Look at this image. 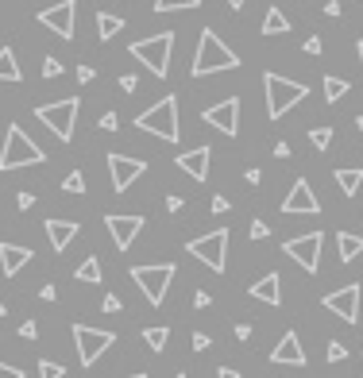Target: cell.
<instances>
[{
    "mask_svg": "<svg viewBox=\"0 0 363 378\" xmlns=\"http://www.w3.org/2000/svg\"><path fill=\"white\" fill-rule=\"evenodd\" d=\"M282 212H290V217H317L321 212V201H317V193H313V185L305 182V178H298L294 189L286 193Z\"/></svg>",
    "mask_w": 363,
    "mask_h": 378,
    "instance_id": "16",
    "label": "cell"
},
{
    "mask_svg": "<svg viewBox=\"0 0 363 378\" xmlns=\"http://www.w3.org/2000/svg\"><path fill=\"white\" fill-rule=\"evenodd\" d=\"M228 8H232V12H244V8H247V0H228Z\"/></svg>",
    "mask_w": 363,
    "mask_h": 378,
    "instance_id": "54",
    "label": "cell"
},
{
    "mask_svg": "<svg viewBox=\"0 0 363 378\" xmlns=\"http://www.w3.org/2000/svg\"><path fill=\"white\" fill-rule=\"evenodd\" d=\"M182 8H201V0H155V12H182Z\"/></svg>",
    "mask_w": 363,
    "mask_h": 378,
    "instance_id": "30",
    "label": "cell"
},
{
    "mask_svg": "<svg viewBox=\"0 0 363 378\" xmlns=\"http://www.w3.org/2000/svg\"><path fill=\"white\" fill-rule=\"evenodd\" d=\"M209 162H213V151L209 147H194V151H182L174 159V166L182 170V174H189L194 182H205L209 178Z\"/></svg>",
    "mask_w": 363,
    "mask_h": 378,
    "instance_id": "17",
    "label": "cell"
},
{
    "mask_svg": "<svg viewBox=\"0 0 363 378\" xmlns=\"http://www.w3.org/2000/svg\"><path fill=\"white\" fill-rule=\"evenodd\" d=\"M325 309H328V313H336L340 320H348V324H356V320H359V282L333 290L325 298Z\"/></svg>",
    "mask_w": 363,
    "mask_h": 378,
    "instance_id": "15",
    "label": "cell"
},
{
    "mask_svg": "<svg viewBox=\"0 0 363 378\" xmlns=\"http://www.w3.org/2000/svg\"><path fill=\"white\" fill-rule=\"evenodd\" d=\"M136 85H139L136 73H124V78H120V89H124V93H136Z\"/></svg>",
    "mask_w": 363,
    "mask_h": 378,
    "instance_id": "39",
    "label": "cell"
},
{
    "mask_svg": "<svg viewBox=\"0 0 363 378\" xmlns=\"http://www.w3.org/2000/svg\"><path fill=\"white\" fill-rule=\"evenodd\" d=\"M201 120H205L209 128H217L220 135L232 139L236 131H240V97H225V101L209 104V109L201 112Z\"/></svg>",
    "mask_w": 363,
    "mask_h": 378,
    "instance_id": "11",
    "label": "cell"
},
{
    "mask_svg": "<svg viewBox=\"0 0 363 378\" xmlns=\"http://www.w3.org/2000/svg\"><path fill=\"white\" fill-rule=\"evenodd\" d=\"M66 367L54 363V359H39V378H62Z\"/></svg>",
    "mask_w": 363,
    "mask_h": 378,
    "instance_id": "32",
    "label": "cell"
},
{
    "mask_svg": "<svg viewBox=\"0 0 363 378\" xmlns=\"http://www.w3.org/2000/svg\"><path fill=\"white\" fill-rule=\"evenodd\" d=\"M344 359H348V348H344V343H328V363H344Z\"/></svg>",
    "mask_w": 363,
    "mask_h": 378,
    "instance_id": "35",
    "label": "cell"
},
{
    "mask_svg": "<svg viewBox=\"0 0 363 378\" xmlns=\"http://www.w3.org/2000/svg\"><path fill=\"white\" fill-rule=\"evenodd\" d=\"M128 274L136 278V286L143 290V298L159 309L162 301H167L170 282H174V262H139V267L128 270Z\"/></svg>",
    "mask_w": 363,
    "mask_h": 378,
    "instance_id": "6",
    "label": "cell"
},
{
    "mask_svg": "<svg viewBox=\"0 0 363 378\" xmlns=\"http://www.w3.org/2000/svg\"><path fill=\"white\" fill-rule=\"evenodd\" d=\"M213 209H217V212H228V197H213Z\"/></svg>",
    "mask_w": 363,
    "mask_h": 378,
    "instance_id": "53",
    "label": "cell"
},
{
    "mask_svg": "<svg viewBox=\"0 0 363 378\" xmlns=\"http://www.w3.org/2000/svg\"><path fill=\"white\" fill-rule=\"evenodd\" d=\"M136 128L139 131H151V135L167 139V143H178V135H182V128H178V97L167 93L159 104L143 109L136 116Z\"/></svg>",
    "mask_w": 363,
    "mask_h": 378,
    "instance_id": "4",
    "label": "cell"
},
{
    "mask_svg": "<svg viewBox=\"0 0 363 378\" xmlns=\"http://www.w3.org/2000/svg\"><path fill=\"white\" fill-rule=\"evenodd\" d=\"M117 343V332L109 328H89V324H73V348H78V359L81 367H93L105 351Z\"/></svg>",
    "mask_w": 363,
    "mask_h": 378,
    "instance_id": "8",
    "label": "cell"
},
{
    "mask_svg": "<svg viewBox=\"0 0 363 378\" xmlns=\"http://www.w3.org/2000/svg\"><path fill=\"white\" fill-rule=\"evenodd\" d=\"M101 309H105V313H120V309H124V301L117 298V293H105V301H101Z\"/></svg>",
    "mask_w": 363,
    "mask_h": 378,
    "instance_id": "36",
    "label": "cell"
},
{
    "mask_svg": "<svg viewBox=\"0 0 363 378\" xmlns=\"http://www.w3.org/2000/svg\"><path fill=\"white\" fill-rule=\"evenodd\" d=\"M267 236H270V228L263 224V220H255V224H251V240H267Z\"/></svg>",
    "mask_w": 363,
    "mask_h": 378,
    "instance_id": "42",
    "label": "cell"
},
{
    "mask_svg": "<svg viewBox=\"0 0 363 378\" xmlns=\"http://www.w3.org/2000/svg\"><path fill=\"white\" fill-rule=\"evenodd\" d=\"M43 78H47V81H51V78H62V62L47 54V59H43Z\"/></svg>",
    "mask_w": 363,
    "mask_h": 378,
    "instance_id": "34",
    "label": "cell"
},
{
    "mask_svg": "<svg viewBox=\"0 0 363 378\" xmlns=\"http://www.w3.org/2000/svg\"><path fill=\"white\" fill-rule=\"evenodd\" d=\"M213 305V301H209V293H205V290H197L194 293V309H209Z\"/></svg>",
    "mask_w": 363,
    "mask_h": 378,
    "instance_id": "43",
    "label": "cell"
},
{
    "mask_svg": "<svg viewBox=\"0 0 363 378\" xmlns=\"http://www.w3.org/2000/svg\"><path fill=\"white\" fill-rule=\"evenodd\" d=\"M290 31V20H286L278 8H270L267 16H263V35H286Z\"/></svg>",
    "mask_w": 363,
    "mask_h": 378,
    "instance_id": "27",
    "label": "cell"
},
{
    "mask_svg": "<svg viewBox=\"0 0 363 378\" xmlns=\"http://www.w3.org/2000/svg\"><path fill=\"white\" fill-rule=\"evenodd\" d=\"M167 209H170V212H182V209H186V201H182L178 193H170V197H167Z\"/></svg>",
    "mask_w": 363,
    "mask_h": 378,
    "instance_id": "45",
    "label": "cell"
},
{
    "mask_svg": "<svg viewBox=\"0 0 363 378\" xmlns=\"http://www.w3.org/2000/svg\"><path fill=\"white\" fill-rule=\"evenodd\" d=\"M340 12H344V8H340V0H328V4H325V16H333V20H336Z\"/></svg>",
    "mask_w": 363,
    "mask_h": 378,
    "instance_id": "49",
    "label": "cell"
},
{
    "mask_svg": "<svg viewBox=\"0 0 363 378\" xmlns=\"http://www.w3.org/2000/svg\"><path fill=\"white\" fill-rule=\"evenodd\" d=\"M356 51H359V62H363V39H359V43H356Z\"/></svg>",
    "mask_w": 363,
    "mask_h": 378,
    "instance_id": "55",
    "label": "cell"
},
{
    "mask_svg": "<svg viewBox=\"0 0 363 378\" xmlns=\"http://www.w3.org/2000/svg\"><path fill=\"white\" fill-rule=\"evenodd\" d=\"M217 378H240V371H236V367H220Z\"/></svg>",
    "mask_w": 363,
    "mask_h": 378,
    "instance_id": "51",
    "label": "cell"
},
{
    "mask_svg": "<svg viewBox=\"0 0 363 378\" xmlns=\"http://www.w3.org/2000/svg\"><path fill=\"white\" fill-rule=\"evenodd\" d=\"M39 298H43V301H54V298H59V290H54V286H43V290H39Z\"/></svg>",
    "mask_w": 363,
    "mask_h": 378,
    "instance_id": "50",
    "label": "cell"
},
{
    "mask_svg": "<svg viewBox=\"0 0 363 378\" xmlns=\"http://www.w3.org/2000/svg\"><path fill=\"white\" fill-rule=\"evenodd\" d=\"M205 348H209V336H205V332H194V351H205Z\"/></svg>",
    "mask_w": 363,
    "mask_h": 378,
    "instance_id": "48",
    "label": "cell"
},
{
    "mask_svg": "<svg viewBox=\"0 0 363 378\" xmlns=\"http://www.w3.org/2000/svg\"><path fill=\"white\" fill-rule=\"evenodd\" d=\"M31 259H35V251H31V248H20V243H0V274H4V278H16Z\"/></svg>",
    "mask_w": 363,
    "mask_h": 378,
    "instance_id": "19",
    "label": "cell"
},
{
    "mask_svg": "<svg viewBox=\"0 0 363 378\" xmlns=\"http://www.w3.org/2000/svg\"><path fill=\"white\" fill-rule=\"evenodd\" d=\"M124 28H128V23H124L120 16H112V12H97V39H101V43L117 39Z\"/></svg>",
    "mask_w": 363,
    "mask_h": 378,
    "instance_id": "23",
    "label": "cell"
},
{
    "mask_svg": "<svg viewBox=\"0 0 363 378\" xmlns=\"http://www.w3.org/2000/svg\"><path fill=\"white\" fill-rule=\"evenodd\" d=\"M186 251L194 255V259H201L213 274H220V270L228 267V228H217V232H209V236H197L194 243H186Z\"/></svg>",
    "mask_w": 363,
    "mask_h": 378,
    "instance_id": "9",
    "label": "cell"
},
{
    "mask_svg": "<svg viewBox=\"0 0 363 378\" xmlns=\"http://www.w3.org/2000/svg\"><path fill=\"white\" fill-rule=\"evenodd\" d=\"M16 205H20V209H23V212H28V209H31V205H35V193H20V197H16Z\"/></svg>",
    "mask_w": 363,
    "mask_h": 378,
    "instance_id": "47",
    "label": "cell"
},
{
    "mask_svg": "<svg viewBox=\"0 0 363 378\" xmlns=\"http://www.w3.org/2000/svg\"><path fill=\"white\" fill-rule=\"evenodd\" d=\"M128 378H147V374H143V371H139V374H128Z\"/></svg>",
    "mask_w": 363,
    "mask_h": 378,
    "instance_id": "58",
    "label": "cell"
},
{
    "mask_svg": "<svg viewBox=\"0 0 363 378\" xmlns=\"http://www.w3.org/2000/svg\"><path fill=\"white\" fill-rule=\"evenodd\" d=\"M270 363H275V367H305V348H302L298 332H286L282 340L275 343V351H270Z\"/></svg>",
    "mask_w": 363,
    "mask_h": 378,
    "instance_id": "18",
    "label": "cell"
},
{
    "mask_svg": "<svg viewBox=\"0 0 363 378\" xmlns=\"http://www.w3.org/2000/svg\"><path fill=\"white\" fill-rule=\"evenodd\" d=\"M321 248H325V232H309V236H294L282 243V251L305 270V274H317L321 270Z\"/></svg>",
    "mask_w": 363,
    "mask_h": 378,
    "instance_id": "10",
    "label": "cell"
},
{
    "mask_svg": "<svg viewBox=\"0 0 363 378\" xmlns=\"http://www.w3.org/2000/svg\"><path fill=\"white\" fill-rule=\"evenodd\" d=\"M356 128H359V135H363V116H356Z\"/></svg>",
    "mask_w": 363,
    "mask_h": 378,
    "instance_id": "56",
    "label": "cell"
},
{
    "mask_svg": "<svg viewBox=\"0 0 363 378\" xmlns=\"http://www.w3.org/2000/svg\"><path fill=\"white\" fill-rule=\"evenodd\" d=\"M275 154L278 159H290V143H275Z\"/></svg>",
    "mask_w": 363,
    "mask_h": 378,
    "instance_id": "52",
    "label": "cell"
},
{
    "mask_svg": "<svg viewBox=\"0 0 363 378\" xmlns=\"http://www.w3.org/2000/svg\"><path fill=\"white\" fill-rule=\"evenodd\" d=\"M4 313H8V305H4V301H0V317H4Z\"/></svg>",
    "mask_w": 363,
    "mask_h": 378,
    "instance_id": "57",
    "label": "cell"
},
{
    "mask_svg": "<svg viewBox=\"0 0 363 378\" xmlns=\"http://www.w3.org/2000/svg\"><path fill=\"white\" fill-rule=\"evenodd\" d=\"M20 66H16V51L12 47H0V81H20Z\"/></svg>",
    "mask_w": 363,
    "mask_h": 378,
    "instance_id": "26",
    "label": "cell"
},
{
    "mask_svg": "<svg viewBox=\"0 0 363 378\" xmlns=\"http://www.w3.org/2000/svg\"><path fill=\"white\" fill-rule=\"evenodd\" d=\"M240 59H236V51L225 43V39L217 35L213 28L201 31V39H197V54H194V78H209V73H225V70H236Z\"/></svg>",
    "mask_w": 363,
    "mask_h": 378,
    "instance_id": "1",
    "label": "cell"
},
{
    "mask_svg": "<svg viewBox=\"0 0 363 378\" xmlns=\"http://www.w3.org/2000/svg\"><path fill=\"white\" fill-rule=\"evenodd\" d=\"M120 128V116H117V112H105V116H101V131H117Z\"/></svg>",
    "mask_w": 363,
    "mask_h": 378,
    "instance_id": "37",
    "label": "cell"
},
{
    "mask_svg": "<svg viewBox=\"0 0 363 378\" xmlns=\"http://www.w3.org/2000/svg\"><path fill=\"white\" fill-rule=\"evenodd\" d=\"M336 185H340L344 197H356L359 193V182H363V170H336Z\"/></svg>",
    "mask_w": 363,
    "mask_h": 378,
    "instance_id": "25",
    "label": "cell"
},
{
    "mask_svg": "<svg viewBox=\"0 0 363 378\" xmlns=\"http://www.w3.org/2000/svg\"><path fill=\"white\" fill-rule=\"evenodd\" d=\"M78 109H81L78 97H62V101H54V104H39V109H35V120H43V124L51 128L62 143H70V139H73V120H78Z\"/></svg>",
    "mask_w": 363,
    "mask_h": 378,
    "instance_id": "7",
    "label": "cell"
},
{
    "mask_svg": "<svg viewBox=\"0 0 363 378\" xmlns=\"http://www.w3.org/2000/svg\"><path fill=\"white\" fill-rule=\"evenodd\" d=\"M73 278H78V282H89V286H97V282H101V259H97V255H89V259H81V262H78V270H73Z\"/></svg>",
    "mask_w": 363,
    "mask_h": 378,
    "instance_id": "24",
    "label": "cell"
},
{
    "mask_svg": "<svg viewBox=\"0 0 363 378\" xmlns=\"http://www.w3.org/2000/svg\"><path fill=\"white\" fill-rule=\"evenodd\" d=\"M309 143L317 147V151H328V143H333V128H313L309 131Z\"/></svg>",
    "mask_w": 363,
    "mask_h": 378,
    "instance_id": "31",
    "label": "cell"
},
{
    "mask_svg": "<svg viewBox=\"0 0 363 378\" xmlns=\"http://www.w3.org/2000/svg\"><path fill=\"white\" fill-rule=\"evenodd\" d=\"M363 255V236H352V232H336V259L340 262H352Z\"/></svg>",
    "mask_w": 363,
    "mask_h": 378,
    "instance_id": "22",
    "label": "cell"
},
{
    "mask_svg": "<svg viewBox=\"0 0 363 378\" xmlns=\"http://www.w3.org/2000/svg\"><path fill=\"white\" fill-rule=\"evenodd\" d=\"M93 78H97V70H93V66H78V81H81V85H89Z\"/></svg>",
    "mask_w": 363,
    "mask_h": 378,
    "instance_id": "41",
    "label": "cell"
},
{
    "mask_svg": "<svg viewBox=\"0 0 363 378\" xmlns=\"http://www.w3.org/2000/svg\"><path fill=\"white\" fill-rule=\"evenodd\" d=\"M170 51H174V31H159L151 39H136L128 47V54L136 62H143L155 78H167L170 73Z\"/></svg>",
    "mask_w": 363,
    "mask_h": 378,
    "instance_id": "5",
    "label": "cell"
},
{
    "mask_svg": "<svg viewBox=\"0 0 363 378\" xmlns=\"http://www.w3.org/2000/svg\"><path fill=\"white\" fill-rule=\"evenodd\" d=\"M348 81H344V78H336V73H328V78H325V101L328 104H336V101H344V97H348Z\"/></svg>",
    "mask_w": 363,
    "mask_h": 378,
    "instance_id": "28",
    "label": "cell"
},
{
    "mask_svg": "<svg viewBox=\"0 0 363 378\" xmlns=\"http://www.w3.org/2000/svg\"><path fill=\"white\" fill-rule=\"evenodd\" d=\"M232 332H236V340H240V343H247V340H251V324H236Z\"/></svg>",
    "mask_w": 363,
    "mask_h": 378,
    "instance_id": "44",
    "label": "cell"
},
{
    "mask_svg": "<svg viewBox=\"0 0 363 378\" xmlns=\"http://www.w3.org/2000/svg\"><path fill=\"white\" fill-rule=\"evenodd\" d=\"M0 378H23L20 367H8V363H0Z\"/></svg>",
    "mask_w": 363,
    "mask_h": 378,
    "instance_id": "46",
    "label": "cell"
},
{
    "mask_svg": "<svg viewBox=\"0 0 363 378\" xmlns=\"http://www.w3.org/2000/svg\"><path fill=\"white\" fill-rule=\"evenodd\" d=\"M47 240H51V248L54 255H62L66 248H70L73 240H78V232H81V224L78 220H47Z\"/></svg>",
    "mask_w": 363,
    "mask_h": 378,
    "instance_id": "20",
    "label": "cell"
},
{
    "mask_svg": "<svg viewBox=\"0 0 363 378\" xmlns=\"http://www.w3.org/2000/svg\"><path fill=\"white\" fill-rule=\"evenodd\" d=\"M247 293H251L255 301H263V305H282V278H278V270L275 274H263L259 282H251L247 286Z\"/></svg>",
    "mask_w": 363,
    "mask_h": 378,
    "instance_id": "21",
    "label": "cell"
},
{
    "mask_svg": "<svg viewBox=\"0 0 363 378\" xmlns=\"http://www.w3.org/2000/svg\"><path fill=\"white\" fill-rule=\"evenodd\" d=\"M174 378H189V374H186V371H182V374H174Z\"/></svg>",
    "mask_w": 363,
    "mask_h": 378,
    "instance_id": "59",
    "label": "cell"
},
{
    "mask_svg": "<svg viewBox=\"0 0 363 378\" xmlns=\"http://www.w3.org/2000/svg\"><path fill=\"white\" fill-rule=\"evenodd\" d=\"M105 228H109L112 243H117L120 251H128L131 243H136V236L143 232V217H136V212H109V217H105Z\"/></svg>",
    "mask_w": 363,
    "mask_h": 378,
    "instance_id": "14",
    "label": "cell"
},
{
    "mask_svg": "<svg viewBox=\"0 0 363 378\" xmlns=\"http://www.w3.org/2000/svg\"><path fill=\"white\" fill-rule=\"evenodd\" d=\"M73 20H78V0H59V4L39 12V23L59 39H73Z\"/></svg>",
    "mask_w": 363,
    "mask_h": 378,
    "instance_id": "13",
    "label": "cell"
},
{
    "mask_svg": "<svg viewBox=\"0 0 363 378\" xmlns=\"http://www.w3.org/2000/svg\"><path fill=\"white\" fill-rule=\"evenodd\" d=\"M62 189H66V193H85V178H81V170H70Z\"/></svg>",
    "mask_w": 363,
    "mask_h": 378,
    "instance_id": "33",
    "label": "cell"
},
{
    "mask_svg": "<svg viewBox=\"0 0 363 378\" xmlns=\"http://www.w3.org/2000/svg\"><path fill=\"white\" fill-rule=\"evenodd\" d=\"M20 336H23V340H35V336H39V324H35V320H23V324H20Z\"/></svg>",
    "mask_w": 363,
    "mask_h": 378,
    "instance_id": "38",
    "label": "cell"
},
{
    "mask_svg": "<svg viewBox=\"0 0 363 378\" xmlns=\"http://www.w3.org/2000/svg\"><path fill=\"white\" fill-rule=\"evenodd\" d=\"M263 89H267V116H270V120H282L294 104L309 97V89H305L302 81L282 78V73H275V70L263 73Z\"/></svg>",
    "mask_w": 363,
    "mask_h": 378,
    "instance_id": "3",
    "label": "cell"
},
{
    "mask_svg": "<svg viewBox=\"0 0 363 378\" xmlns=\"http://www.w3.org/2000/svg\"><path fill=\"white\" fill-rule=\"evenodd\" d=\"M109 174H112V189L117 193H128L131 182L147 174V162L143 159H131V154H120V151H109Z\"/></svg>",
    "mask_w": 363,
    "mask_h": 378,
    "instance_id": "12",
    "label": "cell"
},
{
    "mask_svg": "<svg viewBox=\"0 0 363 378\" xmlns=\"http://www.w3.org/2000/svg\"><path fill=\"white\" fill-rule=\"evenodd\" d=\"M321 51H325V43H321L317 35H309V39H305V54H321Z\"/></svg>",
    "mask_w": 363,
    "mask_h": 378,
    "instance_id": "40",
    "label": "cell"
},
{
    "mask_svg": "<svg viewBox=\"0 0 363 378\" xmlns=\"http://www.w3.org/2000/svg\"><path fill=\"white\" fill-rule=\"evenodd\" d=\"M47 162V151L28 135L20 124H8L4 131V151H0V170H20V166H43Z\"/></svg>",
    "mask_w": 363,
    "mask_h": 378,
    "instance_id": "2",
    "label": "cell"
},
{
    "mask_svg": "<svg viewBox=\"0 0 363 378\" xmlns=\"http://www.w3.org/2000/svg\"><path fill=\"white\" fill-rule=\"evenodd\" d=\"M167 336H170L167 324H155V328H147V332H143V340H147V348H151V351H162V348H167Z\"/></svg>",
    "mask_w": 363,
    "mask_h": 378,
    "instance_id": "29",
    "label": "cell"
}]
</instances>
